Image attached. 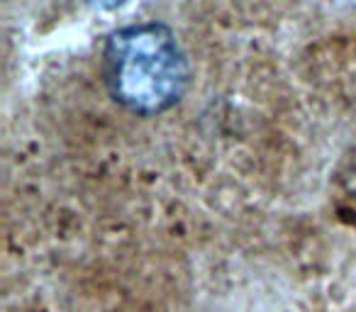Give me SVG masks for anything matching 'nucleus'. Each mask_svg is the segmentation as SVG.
<instances>
[{
	"instance_id": "nucleus-1",
	"label": "nucleus",
	"mask_w": 356,
	"mask_h": 312,
	"mask_svg": "<svg viewBox=\"0 0 356 312\" xmlns=\"http://www.w3.org/2000/svg\"><path fill=\"white\" fill-rule=\"evenodd\" d=\"M108 95L139 117L168 113L191 83V66L181 42L163 22H137L115 30L100 54Z\"/></svg>"
},
{
	"instance_id": "nucleus-2",
	"label": "nucleus",
	"mask_w": 356,
	"mask_h": 312,
	"mask_svg": "<svg viewBox=\"0 0 356 312\" xmlns=\"http://www.w3.org/2000/svg\"><path fill=\"white\" fill-rule=\"evenodd\" d=\"M81 3L93 8V10H115V8L124 6L127 0H81Z\"/></svg>"
}]
</instances>
